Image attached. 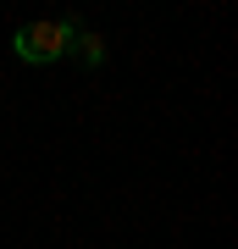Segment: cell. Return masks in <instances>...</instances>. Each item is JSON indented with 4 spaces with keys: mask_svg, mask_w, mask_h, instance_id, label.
<instances>
[{
    "mask_svg": "<svg viewBox=\"0 0 238 249\" xmlns=\"http://www.w3.org/2000/svg\"><path fill=\"white\" fill-rule=\"evenodd\" d=\"M72 39H78L72 22H28V28H17V55L44 67V61H55V55H67Z\"/></svg>",
    "mask_w": 238,
    "mask_h": 249,
    "instance_id": "obj_1",
    "label": "cell"
},
{
    "mask_svg": "<svg viewBox=\"0 0 238 249\" xmlns=\"http://www.w3.org/2000/svg\"><path fill=\"white\" fill-rule=\"evenodd\" d=\"M78 45H83V55H89V61H106V45H100L94 34H78Z\"/></svg>",
    "mask_w": 238,
    "mask_h": 249,
    "instance_id": "obj_2",
    "label": "cell"
}]
</instances>
